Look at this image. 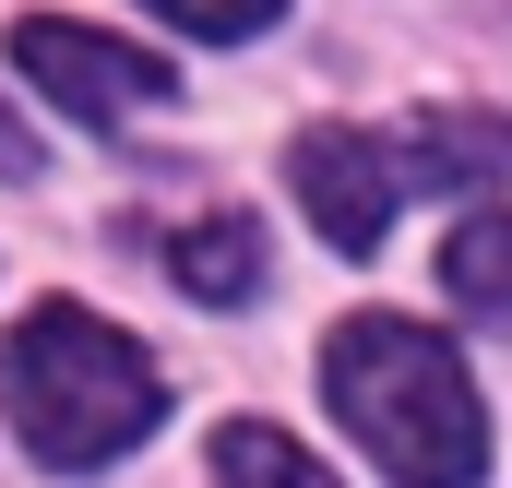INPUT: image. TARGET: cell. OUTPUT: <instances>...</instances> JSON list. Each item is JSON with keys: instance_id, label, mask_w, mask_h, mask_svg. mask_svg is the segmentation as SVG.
Returning a JSON list of instances; mask_svg holds the SVG:
<instances>
[{"instance_id": "obj_5", "label": "cell", "mask_w": 512, "mask_h": 488, "mask_svg": "<svg viewBox=\"0 0 512 488\" xmlns=\"http://www.w3.org/2000/svg\"><path fill=\"white\" fill-rule=\"evenodd\" d=\"M167 274L203 298V310H239V298H262V227L251 215H203V227H167Z\"/></svg>"}, {"instance_id": "obj_1", "label": "cell", "mask_w": 512, "mask_h": 488, "mask_svg": "<svg viewBox=\"0 0 512 488\" xmlns=\"http://www.w3.org/2000/svg\"><path fill=\"white\" fill-rule=\"evenodd\" d=\"M322 393L393 488H477V465H489V405L429 322H393V310L334 322L322 334Z\"/></svg>"}, {"instance_id": "obj_10", "label": "cell", "mask_w": 512, "mask_h": 488, "mask_svg": "<svg viewBox=\"0 0 512 488\" xmlns=\"http://www.w3.org/2000/svg\"><path fill=\"white\" fill-rule=\"evenodd\" d=\"M24 167H36V155H24V131L0 120V179H24Z\"/></svg>"}, {"instance_id": "obj_2", "label": "cell", "mask_w": 512, "mask_h": 488, "mask_svg": "<svg viewBox=\"0 0 512 488\" xmlns=\"http://www.w3.org/2000/svg\"><path fill=\"white\" fill-rule=\"evenodd\" d=\"M0 405H12V441L36 465L84 477V465H120L131 441L167 417V381H155V358L131 346L120 322H96L84 298H48L0 346Z\"/></svg>"}, {"instance_id": "obj_3", "label": "cell", "mask_w": 512, "mask_h": 488, "mask_svg": "<svg viewBox=\"0 0 512 488\" xmlns=\"http://www.w3.org/2000/svg\"><path fill=\"white\" fill-rule=\"evenodd\" d=\"M12 72L48 96V108H72V120H131V108H155L179 72L155 60V48H131V36H96V24H72V12H24L12 24Z\"/></svg>"}, {"instance_id": "obj_9", "label": "cell", "mask_w": 512, "mask_h": 488, "mask_svg": "<svg viewBox=\"0 0 512 488\" xmlns=\"http://www.w3.org/2000/svg\"><path fill=\"white\" fill-rule=\"evenodd\" d=\"M143 12H167L179 36H262L286 0H143Z\"/></svg>"}, {"instance_id": "obj_6", "label": "cell", "mask_w": 512, "mask_h": 488, "mask_svg": "<svg viewBox=\"0 0 512 488\" xmlns=\"http://www.w3.org/2000/svg\"><path fill=\"white\" fill-rule=\"evenodd\" d=\"M501 167H512V120H489V108H441V120H417V143H405V179L417 191H477Z\"/></svg>"}, {"instance_id": "obj_4", "label": "cell", "mask_w": 512, "mask_h": 488, "mask_svg": "<svg viewBox=\"0 0 512 488\" xmlns=\"http://www.w3.org/2000/svg\"><path fill=\"white\" fill-rule=\"evenodd\" d=\"M286 179H298V215L346 250V262H370V250H382V227H393V203L417 191V179H405V155H393V143H370V131H298Z\"/></svg>"}, {"instance_id": "obj_7", "label": "cell", "mask_w": 512, "mask_h": 488, "mask_svg": "<svg viewBox=\"0 0 512 488\" xmlns=\"http://www.w3.org/2000/svg\"><path fill=\"white\" fill-rule=\"evenodd\" d=\"M441 286H453V310H477V322H512V215H477V227H453V250H441Z\"/></svg>"}, {"instance_id": "obj_8", "label": "cell", "mask_w": 512, "mask_h": 488, "mask_svg": "<svg viewBox=\"0 0 512 488\" xmlns=\"http://www.w3.org/2000/svg\"><path fill=\"white\" fill-rule=\"evenodd\" d=\"M215 488H334V465H322V453H298L286 429L239 417V429H215Z\"/></svg>"}]
</instances>
